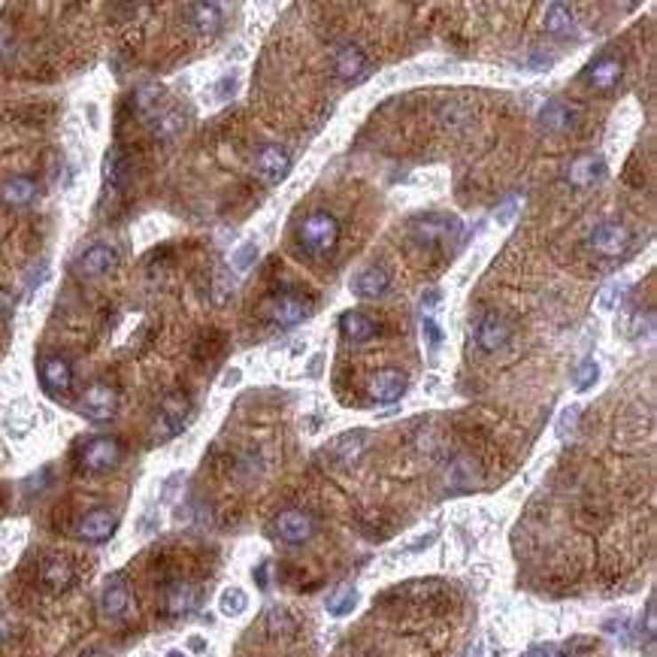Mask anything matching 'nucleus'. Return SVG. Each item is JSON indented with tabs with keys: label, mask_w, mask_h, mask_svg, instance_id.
I'll return each instance as SVG.
<instances>
[{
	"label": "nucleus",
	"mask_w": 657,
	"mask_h": 657,
	"mask_svg": "<svg viewBox=\"0 0 657 657\" xmlns=\"http://www.w3.org/2000/svg\"><path fill=\"white\" fill-rule=\"evenodd\" d=\"M654 600L648 603V612H645V630H648V637H654Z\"/></svg>",
	"instance_id": "58836bf2"
},
{
	"label": "nucleus",
	"mask_w": 657,
	"mask_h": 657,
	"mask_svg": "<svg viewBox=\"0 0 657 657\" xmlns=\"http://www.w3.org/2000/svg\"><path fill=\"white\" fill-rule=\"evenodd\" d=\"M575 418H579V406H570V409H566L564 416H560V422H558V433H560V437H566V431H573Z\"/></svg>",
	"instance_id": "e433bc0d"
},
{
	"label": "nucleus",
	"mask_w": 657,
	"mask_h": 657,
	"mask_svg": "<svg viewBox=\"0 0 657 657\" xmlns=\"http://www.w3.org/2000/svg\"><path fill=\"white\" fill-rule=\"evenodd\" d=\"M83 657H109L107 652H88V654H83Z\"/></svg>",
	"instance_id": "49530a36"
},
{
	"label": "nucleus",
	"mask_w": 657,
	"mask_h": 657,
	"mask_svg": "<svg viewBox=\"0 0 657 657\" xmlns=\"http://www.w3.org/2000/svg\"><path fill=\"white\" fill-rule=\"evenodd\" d=\"M267 315L273 319V324H279V328H294V324H300L309 315V306L300 294L279 291L276 297L267 300Z\"/></svg>",
	"instance_id": "1a4fd4ad"
},
{
	"label": "nucleus",
	"mask_w": 657,
	"mask_h": 657,
	"mask_svg": "<svg viewBox=\"0 0 657 657\" xmlns=\"http://www.w3.org/2000/svg\"><path fill=\"white\" fill-rule=\"evenodd\" d=\"M115 267V249L109 246H91L88 252L79 257L76 273L83 279H100Z\"/></svg>",
	"instance_id": "6ab92c4d"
},
{
	"label": "nucleus",
	"mask_w": 657,
	"mask_h": 657,
	"mask_svg": "<svg viewBox=\"0 0 657 657\" xmlns=\"http://www.w3.org/2000/svg\"><path fill=\"white\" fill-rule=\"evenodd\" d=\"M186 12H188L191 28L201 36H216L221 28V19H225L218 4H188Z\"/></svg>",
	"instance_id": "aec40b11"
},
{
	"label": "nucleus",
	"mask_w": 657,
	"mask_h": 657,
	"mask_svg": "<svg viewBox=\"0 0 657 657\" xmlns=\"http://www.w3.org/2000/svg\"><path fill=\"white\" fill-rule=\"evenodd\" d=\"M509 321L503 319L500 313H485L482 319H479V324H476V343H479V349L482 352H497V349H503L506 345V339H509Z\"/></svg>",
	"instance_id": "ddd939ff"
},
{
	"label": "nucleus",
	"mask_w": 657,
	"mask_h": 657,
	"mask_svg": "<svg viewBox=\"0 0 657 657\" xmlns=\"http://www.w3.org/2000/svg\"><path fill=\"white\" fill-rule=\"evenodd\" d=\"M264 627H267L270 637H279V633H288L294 627L291 615H288L285 609H270L267 618H264Z\"/></svg>",
	"instance_id": "473e14b6"
},
{
	"label": "nucleus",
	"mask_w": 657,
	"mask_h": 657,
	"mask_svg": "<svg viewBox=\"0 0 657 657\" xmlns=\"http://www.w3.org/2000/svg\"><path fill=\"white\" fill-rule=\"evenodd\" d=\"M463 234V225L457 216H446V212H431V216H418L412 221V236L422 246H437V242L457 240Z\"/></svg>",
	"instance_id": "f03ea898"
},
{
	"label": "nucleus",
	"mask_w": 657,
	"mask_h": 657,
	"mask_svg": "<svg viewBox=\"0 0 657 657\" xmlns=\"http://www.w3.org/2000/svg\"><path fill=\"white\" fill-rule=\"evenodd\" d=\"M191 416V400L188 394H182V391H173L170 397H164V403H161V412H158V422H154V437L161 442L176 437V433L186 427Z\"/></svg>",
	"instance_id": "20e7f679"
},
{
	"label": "nucleus",
	"mask_w": 657,
	"mask_h": 657,
	"mask_svg": "<svg viewBox=\"0 0 657 657\" xmlns=\"http://www.w3.org/2000/svg\"><path fill=\"white\" fill-rule=\"evenodd\" d=\"M433 304H439V291H427L424 297H422V306L433 309Z\"/></svg>",
	"instance_id": "79ce46f5"
},
{
	"label": "nucleus",
	"mask_w": 657,
	"mask_h": 657,
	"mask_svg": "<svg viewBox=\"0 0 657 657\" xmlns=\"http://www.w3.org/2000/svg\"><path fill=\"white\" fill-rule=\"evenodd\" d=\"M367 442H370V433H367V431H352V433H345V437H339V439L334 442V455H336L343 463L358 461L360 452L367 448Z\"/></svg>",
	"instance_id": "c85d7f7f"
},
{
	"label": "nucleus",
	"mask_w": 657,
	"mask_h": 657,
	"mask_svg": "<svg viewBox=\"0 0 657 657\" xmlns=\"http://www.w3.org/2000/svg\"><path fill=\"white\" fill-rule=\"evenodd\" d=\"M40 382L51 397H64L73 388V367L70 360L58 358V354H46L40 358Z\"/></svg>",
	"instance_id": "9d476101"
},
{
	"label": "nucleus",
	"mask_w": 657,
	"mask_h": 657,
	"mask_svg": "<svg viewBox=\"0 0 657 657\" xmlns=\"http://www.w3.org/2000/svg\"><path fill=\"white\" fill-rule=\"evenodd\" d=\"M131 609V588L124 582V575H109L107 585H103L100 594V612L107 618H122L124 612Z\"/></svg>",
	"instance_id": "dca6fc26"
},
{
	"label": "nucleus",
	"mask_w": 657,
	"mask_h": 657,
	"mask_svg": "<svg viewBox=\"0 0 657 657\" xmlns=\"http://www.w3.org/2000/svg\"><path fill=\"white\" fill-rule=\"evenodd\" d=\"M527 657H560V654L555 652V648H549V645H540V648H534V652H530Z\"/></svg>",
	"instance_id": "ea45409f"
},
{
	"label": "nucleus",
	"mask_w": 657,
	"mask_h": 657,
	"mask_svg": "<svg viewBox=\"0 0 657 657\" xmlns=\"http://www.w3.org/2000/svg\"><path fill=\"white\" fill-rule=\"evenodd\" d=\"M103 176H107V182L113 188H124L131 179V161L128 154H124L122 146H113V149L107 152V158H103Z\"/></svg>",
	"instance_id": "a878e982"
},
{
	"label": "nucleus",
	"mask_w": 657,
	"mask_h": 657,
	"mask_svg": "<svg viewBox=\"0 0 657 657\" xmlns=\"http://www.w3.org/2000/svg\"><path fill=\"white\" fill-rule=\"evenodd\" d=\"M36 197V182L31 176H12L0 188V201L6 206H28Z\"/></svg>",
	"instance_id": "393cba45"
},
{
	"label": "nucleus",
	"mask_w": 657,
	"mask_h": 657,
	"mask_svg": "<svg viewBox=\"0 0 657 657\" xmlns=\"http://www.w3.org/2000/svg\"><path fill=\"white\" fill-rule=\"evenodd\" d=\"M446 482L452 491H470L472 485L482 482V470H479V463L470 455H457L446 470Z\"/></svg>",
	"instance_id": "a211bd4d"
},
{
	"label": "nucleus",
	"mask_w": 657,
	"mask_h": 657,
	"mask_svg": "<svg viewBox=\"0 0 657 657\" xmlns=\"http://www.w3.org/2000/svg\"><path fill=\"white\" fill-rule=\"evenodd\" d=\"M273 527H276V536L288 545H300L306 542L309 536H313L315 530V521L313 515L304 512V509H285V512L276 515V521H273Z\"/></svg>",
	"instance_id": "6e6552de"
},
{
	"label": "nucleus",
	"mask_w": 657,
	"mask_h": 657,
	"mask_svg": "<svg viewBox=\"0 0 657 657\" xmlns=\"http://www.w3.org/2000/svg\"><path fill=\"white\" fill-rule=\"evenodd\" d=\"M354 603H358V590H354V585H339L334 594L328 597V612L330 615H336V618H343V615H349V612L354 609Z\"/></svg>",
	"instance_id": "c756f323"
},
{
	"label": "nucleus",
	"mask_w": 657,
	"mask_h": 657,
	"mask_svg": "<svg viewBox=\"0 0 657 657\" xmlns=\"http://www.w3.org/2000/svg\"><path fill=\"white\" fill-rule=\"evenodd\" d=\"M603 176H606V164H603L600 154H582V158H575L570 164V182L579 188L594 186Z\"/></svg>",
	"instance_id": "412c9836"
},
{
	"label": "nucleus",
	"mask_w": 657,
	"mask_h": 657,
	"mask_svg": "<svg viewBox=\"0 0 657 657\" xmlns=\"http://www.w3.org/2000/svg\"><path fill=\"white\" fill-rule=\"evenodd\" d=\"M545 31H549L551 36H573L575 34V16L573 10L566 4H549L545 6V19H542Z\"/></svg>",
	"instance_id": "b1692460"
},
{
	"label": "nucleus",
	"mask_w": 657,
	"mask_h": 657,
	"mask_svg": "<svg viewBox=\"0 0 657 657\" xmlns=\"http://www.w3.org/2000/svg\"><path fill=\"white\" fill-rule=\"evenodd\" d=\"M406 388H409V379L400 370H379L367 385L376 403H397L406 394Z\"/></svg>",
	"instance_id": "2eb2a0df"
},
{
	"label": "nucleus",
	"mask_w": 657,
	"mask_h": 657,
	"mask_svg": "<svg viewBox=\"0 0 657 657\" xmlns=\"http://www.w3.org/2000/svg\"><path fill=\"white\" fill-rule=\"evenodd\" d=\"M255 167H257V173H261L264 182L276 186V182H282L288 176V170H291V154H288L282 146L270 143V146H264V149H257Z\"/></svg>",
	"instance_id": "f8f14e48"
},
{
	"label": "nucleus",
	"mask_w": 657,
	"mask_h": 657,
	"mask_svg": "<svg viewBox=\"0 0 657 657\" xmlns=\"http://www.w3.org/2000/svg\"><path fill=\"white\" fill-rule=\"evenodd\" d=\"M236 379H240V373H236V370H231V373H227V379H225V385H234Z\"/></svg>",
	"instance_id": "c03bdc74"
},
{
	"label": "nucleus",
	"mask_w": 657,
	"mask_h": 657,
	"mask_svg": "<svg viewBox=\"0 0 657 657\" xmlns=\"http://www.w3.org/2000/svg\"><path fill=\"white\" fill-rule=\"evenodd\" d=\"M512 218H515V201H506L503 203V212L497 216V221H500V225H509Z\"/></svg>",
	"instance_id": "4c0bfd02"
},
{
	"label": "nucleus",
	"mask_w": 657,
	"mask_h": 657,
	"mask_svg": "<svg viewBox=\"0 0 657 657\" xmlns=\"http://www.w3.org/2000/svg\"><path fill=\"white\" fill-rule=\"evenodd\" d=\"M6 637H10V630H6V624L0 621V645H4V639H6Z\"/></svg>",
	"instance_id": "a18cd8bd"
},
{
	"label": "nucleus",
	"mask_w": 657,
	"mask_h": 657,
	"mask_svg": "<svg viewBox=\"0 0 657 657\" xmlns=\"http://www.w3.org/2000/svg\"><path fill=\"white\" fill-rule=\"evenodd\" d=\"M339 328H343V334L352 339V343H364V339H370L376 334V321L370 315L358 313V309H349V313L339 315Z\"/></svg>",
	"instance_id": "bb28decb"
},
{
	"label": "nucleus",
	"mask_w": 657,
	"mask_h": 657,
	"mask_svg": "<svg viewBox=\"0 0 657 657\" xmlns=\"http://www.w3.org/2000/svg\"><path fill=\"white\" fill-rule=\"evenodd\" d=\"M118 461H122V442L115 437H94V439H88L83 446V452H79V467L85 472H94V476L115 470Z\"/></svg>",
	"instance_id": "7ed1b4c3"
},
{
	"label": "nucleus",
	"mask_w": 657,
	"mask_h": 657,
	"mask_svg": "<svg viewBox=\"0 0 657 657\" xmlns=\"http://www.w3.org/2000/svg\"><path fill=\"white\" fill-rule=\"evenodd\" d=\"M167 657H186V654H182V652H170Z\"/></svg>",
	"instance_id": "de8ad7c7"
},
{
	"label": "nucleus",
	"mask_w": 657,
	"mask_h": 657,
	"mask_svg": "<svg viewBox=\"0 0 657 657\" xmlns=\"http://www.w3.org/2000/svg\"><path fill=\"white\" fill-rule=\"evenodd\" d=\"M597 376H600V367L594 364V358H585L579 367H575V391H588V388H594Z\"/></svg>",
	"instance_id": "2f4dec72"
},
{
	"label": "nucleus",
	"mask_w": 657,
	"mask_h": 657,
	"mask_svg": "<svg viewBox=\"0 0 657 657\" xmlns=\"http://www.w3.org/2000/svg\"><path fill=\"white\" fill-rule=\"evenodd\" d=\"M370 67V61H367V55L360 51V46H354V43H345V46L336 49L334 55V70L336 76L343 79V83H354V79H360Z\"/></svg>",
	"instance_id": "f3484780"
},
{
	"label": "nucleus",
	"mask_w": 657,
	"mask_h": 657,
	"mask_svg": "<svg viewBox=\"0 0 657 657\" xmlns=\"http://www.w3.org/2000/svg\"><path fill=\"white\" fill-rule=\"evenodd\" d=\"M540 124L549 131V134H566V131L575 124V109L566 107L564 100H551V103H545Z\"/></svg>",
	"instance_id": "5701e85b"
},
{
	"label": "nucleus",
	"mask_w": 657,
	"mask_h": 657,
	"mask_svg": "<svg viewBox=\"0 0 657 657\" xmlns=\"http://www.w3.org/2000/svg\"><path fill=\"white\" fill-rule=\"evenodd\" d=\"M621 73H624L621 58L600 55V58H594V61H590L585 70H582V79H585V83H590L594 88H600V91H609V88L618 85Z\"/></svg>",
	"instance_id": "4468645a"
},
{
	"label": "nucleus",
	"mask_w": 657,
	"mask_h": 657,
	"mask_svg": "<svg viewBox=\"0 0 657 657\" xmlns=\"http://www.w3.org/2000/svg\"><path fill=\"white\" fill-rule=\"evenodd\" d=\"M36 579H40V588L49 590V594H64V590H70L73 582H76V570H73V564L67 558L51 555V558H43L40 570H36Z\"/></svg>",
	"instance_id": "0eeeda50"
},
{
	"label": "nucleus",
	"mask_w": 657,
	"mask_h": 657,
	"mask_svg": "<svg viewBox=\"0 0 657 657\" xmlns=\"http://www.w3.org/2000/svg\"><path fill=\"white\" fill-rule=\"evenodd\" d=\"M10 313H12V297L0 291V315H10Z\"/></svg>",
	"instance_id": "a19ab883"
},
{
	"label": "nucleus",
	"mask_w": 657,
	"mask_h": 657,
	"mask_svg": "<svg viewBox=\"0 0 657 657\" xmlns=\"http://www.w3.org/2000/svg\"><path fill=\"white\" fill-rule=\"evenodd\" d=\"M297 242L309 255H328L339 242V221L330 212H313L297 227Z\"/></svg>",
	"instance_id": "f257e3e1"
},
{
	"label": "nucleus",
	"mask_w": 657,
	"mask_h": 657,
	"mask_svg": "<svg viewBox=\"0 0 657 657\" xmlns=\"http://www.w3.org/2000/svg\"><path fill=\"white\" fill-rule=\"evenodd\" d=\"M624 291H627V285H624V282H621V285H609L606 291L600 294V306H603V309H615L618 300L624 297Z\"/></svg>",
	"instance_id": "c9c22d12"
},
{
	"label": "nucleus",
	"mask_w": 657,
	"mask_h": 657,
	"mask_svg": "<svg viewBox=\"0 0 657 657\" xmlns=\"http://www.w3.org/2000/svg\"><path fill=\"white\" fill-rule=\"evenodd\" d=\"M422 336H424L427 352H431V354L439 349V343H442V330H439V324L431 319V315H424V319H422Z\"/></svg>",
	"instance_id": "72a5a7b5"
},
{
	"label": "nucleus",
	"mask_w": 657,
	"mask_h": 657,
	"mask_svg": "<svg viewBox=\"0 0 657 657\" xmlns=\"http://www.w3.org/2000/svg\"><path fill=\"white\" fill-rule=\"evenodd\" d=\"M246 606H249L246 590H240V588H225V590H221V597H218L221 615L236 618V615H242V612H246Z\"/></svg>",
	"instance_id": "7c9ffc66"
},
{
	"label": "nucleus",
	"mask_w": 657,
	"mask_h": 657,
	"mask_svg": "<svg viewBox=\"0 0 657 657\" xmlns=\"http://www.w3.org/2000/svg\"><path fill=\"white\" fill-rule=\"evenodd\" d=\"M388 285H391L388 273L382 267H370V270H364V273H358V276H354L352 291L358 294V297H364V300H376V297H382V294L388 291Z\"/></svg>",
	"instance_id": "4be33fe9"
},
{
	"label": "nucleus",
	"mask_w": 657,
	"mask_h": 657,
	"mask_svg": "<svg viewBox=\"0 0 657 657\" xmlns=\"http://www.w3.org/2000/svg\"><path fill=\"white\" fill-rule=\"evenodd\" d=\"M630 240H633L630 231L624 225H618V221H603L588 236L590 249L600 257H621L630 249Z\"/></svg>",
	"instance_id": "39448f33"
},
{
	"label": "nucleus",
	"mask_w": 657,
	"mask_h": 657,
	"mask_svg": "<svg viewBox=\"0 0 657 657\" xmlns=\"http://www.w3.org/2000/svg\"><path fill=\"white\" fill-rule=\"evenodd\" d=\"M76 406L88 422H109L118 412V394H115V388L100 385L98 382V385H91L83 397H79Z\"/></svg>",
	"instance_id": "423d86ee"
},
{
	"label": "nucleus",
	"mask_w": 657,
	"mask_h": 657,
	"mask_svg": "<svg viewBox=\"0 0 657 657\" xmlns=\"http://www.w3.org/2000/svg\"><path fill=\"white\" fill-rule=\"evenodd\" d=\"M118 527V518L109 509H91V512H85L83 518L76 524V536L85 542H107L109 536L115 534Z\"/></svg>",
	"instance_id": "9b49d317"
},
{
	"label": "nucleus",
	"mask_w": 657,
	"mask_h": 657,
	"mask_svg": "<svg viewBox=\"0 0 657 657\" xmlns=\"http://www.w3.org/2000/svg\"><path fill=\"white\" fill-rule=\"evenodd\" d=\"M255 257H257V246L255 242H246V246H240L234 252V257H231V264H234V270H249L255 264Z\"/></svg>",
	"instance_id": "f704fd0d"
},
{
	"label": "nucleus",
	"mask_w": 657,
	"mask_h": 657,
	"mask_svg": "<svg viewBox=\"0 0 657 657\" xmlns=\"http://www.w3.org/2000/svg\"><path fill=\"white\" fill-rule=\"evenodd\" d=\"M257 585H261V588H267V564H264L261 570H257Z\"/></svg>",
	"instance_id": "37998d69"
},
{
	"label": "nucleus",
	"mask_w": 657,
	"mask_h": 657,
	"mask_svg": "<svg viewBox=\"0 0 657 657\" xmlns=\"http://www.w3.org/2000/svg\"><path fill=\"white\" fill-rule=\"evenodd\" d=\"M164 606L170 615H186V612L197 606V588L188 585V582H176V585L167 590Z\"/></svg>",
	"instance_id": "cd10ccee"
}]
</instances>
